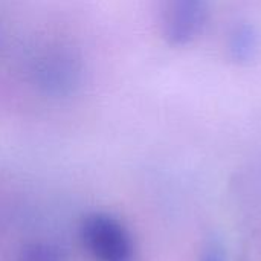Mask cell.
Returning <instances> with one entry per match:
<instances>
[{
  "label": "cell",
  "mask_w": 261,
  "mask_h": 261,
  "mask_svg": "<svg viewBox=\"0 0 261 261\" xmlns=\"http://www.w3.org/2000/svg\"><path fill=\"white\" fill-rule=\"evenodd\" d=\"M31 78L46 95L69 96L83 78V64L78 55L61 46L40 50L31 63Z\"/></svg>",
  "instance_id": "1"
},
{
  "label": "cell",
  "mask_w": 261,
  "mask_h": 261,
  "mask_svg": "<svg viewBox=\"0 0 261 261\" xmlns=\"http://www.w3.org/2000/svg\"><path fill=\"white\" fill-rule=\"evenodd\" d=\"M83 242L96 261H135V243L127 228L113 216L95 213L81 225Z\"/></svg>",
  "instance_id": "2"
},
{
  "label": "cell",
  "mask_w": 261,
  "mask_h": 261,
  "mask_svg": "<svg viewBox=\"0 0 261 261\" xmlns=\"http://www.w3.org/2000/svg\"><path fill=\"white\" fill-rule=\"evenodd\" d=\"M206 20V0H167L162 12L165 38L176 46L191 41Z\"/></svg>",
  "instance_id": "3"
},
{
  "label": "cell",
  "mask_w": 261,
  "mask_h": 261,
  "mask_svg": "<svg viewBox=\"0 0 261 261\" xmlns=\"http://www.w3.org/2000/svg\"><path fill=\"white\" fill-rule=\"evenodd\" d=\"M231 54L237 61H245L252 58L254 52L257 50V35L252 32L251 28L243 26L237 29V32L231 38Z\"/></svg>",
  "instance_id": "4"
},
{
  "label": "cell",
  "mask_w": 261,
  "mask_h": 261,
  "mask_svg": "<svg viewBox=\"0 0 261 261\" xmlns=\"http://www.w3.org/2000/svg\"><path fill=\"white\" fill-rule=\"evenodd\" d=\"M15 261H64L58 246L50 243H34L26 246Z\"/></svg>",
  "instance_id": "5"
},
{
  "label": "cell",
  "mask_w": 261,
  "mask_h": 261,
  "mask_svg": "<svg viewBox=\"0 0 261 261\" xmlns=\"http://www.w3.org/2000/svg\"><path fill=\"white\" fill-rule=\"evenodd\" d=\"M200 261H225V255L217 246H210L202 252Z\"/></svg>",
  "instance_id": "6"
}]
</instances>
